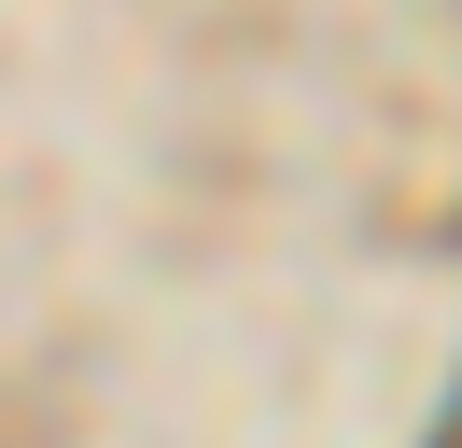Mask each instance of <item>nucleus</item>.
Here are the masks:
<instances>
[{
  "instance_id": "nucleus-1",
  "label": "nucleus",
  "mask_w": 462,
  "mask_h": 448,
  "mask_svg": "<svg viewBox=\"0 0 462 448\" xmlns=\"http://www.w3.org/2000/svg\"><path fill=\"white\" fill-rule=\"evenodd\" d=\"M434 448H462V406H448V434H434Z\"/></svg>"
}]
</instances>
